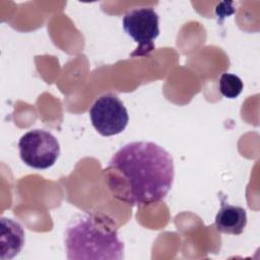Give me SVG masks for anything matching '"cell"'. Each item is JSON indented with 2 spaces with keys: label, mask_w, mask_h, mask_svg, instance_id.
Returning <instances> with one entry per match:
<instances>
[{
  "label": "cell",
  "mask_w": 260,
  "mask_h": 260,
  "mask_svg": "<svg viewBox=\"0 0 260 260\" xmlns=\"http://www.w3.org/2000/svg\"><path fill=\"white\" fill-rule=\"evenodd\" d=\"M107 170L113 196L130 206H146L162 200L172 188L175 168L169 151L150 141L123 145L111 157Z\"/></svg>",
  "instance_id": "cell-1"
},
{
  "label": "cell",
  "mask_w": 260,
  "mask_h": 260,
  "mask_svg": "<svg viewBox=\"0 0 260 260\" xmlns=\"http://www.w3.org/2000/svg\"><path fill=\"white\" fill-rule=\"evenodd\" d=\"M158 24V14L151 7L135 8L125 13L123 29L138 44L132 56H144L154 49L153 41L159 35Z\"/></svg>",
  "instance_id": "cell-4"
},
{
  "label": "cell",
  "mask_w": 260,
  "mask_h": 260,
  "mask_svg": "<svg viewBox=\"0 0 260 260\" xmlns=\"http://www.w3.org/2000/svg\"><path fill=\"white\" fill-rule=\"evenodd\" d=\"M89 118L94 129L103 136H113L125 130L129 116L120 99L113 93L98 98L89 110Z\"/></svg>",
  "instance_id": "cell-5"
},
{
  "label": "cell",
  "mask_w": 260,
  "mask_h": 260,
  "mask_svg": "<svg viewBox=\"0 0 260 260\" xmlns=\"http://www.w3.org/2000/svg\"><path fill=\"white\" fill-rule=\"evenodd\" d=\"M218 89L223 96L236 99L243 90V81L239 76L224 72L219 77Z\"/></svg>",
  "instance_id": "cell-8"
},
{
  "label": "cell",
  "mask_w": 260,
  "mask_h": 260,
  "mask_svg": "<svg viewBox=\"0 0 260 260\" xmlns=\"http://www.w3.org/2000/svg\"><path fill=\"white\" fill-rule=\"evenodd\" d=\"M24 231L19 222L12 218L1 217L0 259H12L19 254L24 246Z\"/></svg>",
  "instance_id": "cell-6"
},
{
  "label": "cell",
  "mask_w": 260,
  "mask_h": 260,
  "mask_svg": "<svg viewBox=\"0 0 260 260\" xmlns=\"http://www.w3.org/2000/svg\"><path fill=\"white\" fill-rule=\"evenodd\" d=\"M246 224L247 212L243 207L221 201L220 208L214 220L215 229L218 232L239 236L244 232Z\"/></svg>",
  "instance_id": "cell-7"
},
{
  "label": "cell",
  "mask_w": 260,
  "mask_h": 260,
  "mask_svg": "<svg viewBox=\"0 0 260 260\" xmlns=\"http://www.w3.org/2000/svg\"><path fill=\"white\" fill-rule=\"evenodd\" d=\"M18 148L21 160L37 170L51 168L60 154L57 138L44 129H34L24 133L19 139Z\"/></svg>",
  "instance_id": "cell-3"
},
{
  "label": "cell",
  "mask_w": 260,
  "mask_h": 260,
  "mask_svg": "<svg viewBox=\"0 0 260 260\" xmlns=\"http://www.w3.org/2000/svg\"><path fill=\"white\" fill-rule=\"evenodd\" d=\"M67 259L120 260L124 244L118 237V228L106 215L87 213L69 222L65 232Z\"/></svg>",
  "instance_id": "cell-2"
}]
</instances>
